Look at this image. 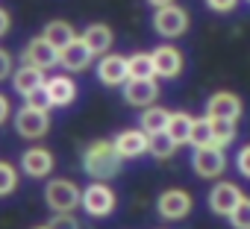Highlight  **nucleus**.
<instances>
[{"mask_svg": "<svg viewBox=\"0 0 250 229\" xmlns=\"http://www.w3.org/2000/svg\"><path fill=\"white\" fill-rule=\"evenodd\" d=\"M80 165H83V171H85L91 179H97V182H109V179H115V176L121 173V168H124V156L118 153L115 141H109V138H97V141H91V144L83 147Z\"/></svg>", "mask_w": 250, "mask_h": 229, "instance_id": "1", "label": "nucleus"}, {"mask_svg": "<svg viewBox=\"0 0 250 229\" xmlns=\"http://www.w3.org/2000/svg\"><path fill=\"white\" fill-rule=\"evenodd\" d=\"M153 30L162 36V38H180V36H186L188 33V27H191V18H188V12L183 9V6H177V3H168V6H159L156 12H153Z\"/></svg>", "mask_w": 250, "mask_h": 229, "instance_id": "2", "label": "nucleus"}, {"mask_svg": "<svg viewBox=\"0 0 250 229\" xmlns=\"http://www.w3.org/2000/svg\"><path fill=\"white\" fill-rule=\"evenodd\" d=\"M44 203L53 211H74L83 203V188L74 179H62V176L50 179L47 188H44Z\"/></svg>", "mask_w": 250, "mask_h": 229, "instance_id": "3", "label": "nucleus"}, {"mask_svg": "<svg viewBox=\"0 0 250 229\" xmlns=\"http://www.w3.org/2000/svg\"><path fill=\"white\" fill-rule=\"evenodd\" d=\"M83 209H85V214H91V217H106V214H112L115 211V206H118V197H115V191L109 188V182H91V185H85L83 188V203H80Z\"/></svg>", "mask_w": 250, "mask_h": 229, "instance_id": "4", "label": "nucleus"}, {"mask_svg": "<svg viewBox=\"0 0 250 229\" xmlns=\"http://www.w3.org/2000/svg\"><path fill=\"white\" fill-rule=\"evenodd\" d=\"M191 209H194V197L186 188H165L156 200V211L165 220H183L191 214Z\"/></svg>", "mask_w": 250, "mask_h": 229, "instance_id": "5", "label": "nucleus"}, {"mask_svg": "<svg viewBox=\"0 0 250 229\" xmlns=\"http://www.w3.org/2000/svg\"><path fill=\"white\" fill-rule=\"evenodd\" d=\"M227 168V156L221 147L209 144V147H194L191 150V171L200 179H218Z\"/></svg>", "mask_w": 250, "mask_h": 229, "instance_id": "6", "label": "nucleus"}, {"mask_svg": "<svg viewBox=\"0 0 250 229\" xmlns=\"http://www.w3.org/2000/svg\"><path fill=\"white\" fill-rule=\"evenodd\" d=\"M15 133L21 138H44L50 133V114L33 106H24L15 112Z\"/></svg>", "mask_w": 250, "mask_h": 229, "instance_id": "7", "label": "nucleus"}, {"mask_svg": "<svg viewBox=\"0 0 250 229\" xmlns=\"http://www.w3.org/2000/svg\"><path fill=\"white\" fill-rule=\"evenodd\" d=\"M94 74H97V82H100V85H106V88H121L124 82L130 79L127 56H118V53H106V56H100Z\"/></svg>", "mask_w": 250, "mask_h": 229, "instance_id": "8", "label": "nucleus"}, {"mask_svg": "<svg viewBox=\"0 0 250 229\" xmlns=\"http://www.w3.org/2000/svg\"><path fill=\"white\" fill-rule=\"evenodd\" d=\"M21 59H24V65H33V68L50 71V68H56V65H59V50H56L44 36H36V38H30V41H27V47H24Z\"/></svg>", "mask_w": 250, "mask_h": 229, "instance_id": "9", "label": "nucleus"}, {"mask_svg": "<svg viewBox=\"0 0 250 229\" xmlns=\"http://www.w3.org/2000/svg\"><path fill=\"white\" fill-rule=\"evenodd\" d=\"M241 97L232 91H215L206 100V118H218V121H238L241 118Z\"/></svg>", "mask_w": 250, "mask_h": 229, "instance_id": "10", "label": "nucleus"}, {"mask_svg": "<svg viewBox=\"0 0 250 229\" xmlns=\"http://www.w3.org/2000/svg\"><path fill=\"white\" fill-rule=\"evenodd\" d=\"M241 197H244V194H241V188H238L235 182L218 179V182L212 185V191H209V209H212L215 214H221V217H229V211L238 206Z\"/></svg>", "mask_w": 250, "mask_h": 229, "instance_id": "11", "label": "nucleus"}, {"mask_svg": "<svg viewBox=\"0 0 250 229\" xmlns=\"http://www.w3.org/2000/svg\"><path fill=\"white\" fill-rule=\"evenodd\" d=\"M124 91V103L127 106H139V109H147L159 100V85L156 79H127L121 85Z\"/></svg>", "mask_w": 250, "mask_h": 229, "instance_id": "12", "label": "nucleus"}, {"mask_svg": "<svg viewBox=\"0 0 250 229\" xmlns=\"http://www.w3.org/2000/svg\"><path fill=\"white\" fill-rule=\"evenodd\" d=\"M53 165H56V159H53V153H50L47 147H30V150L21 153V171H24L30 179H44V176H50Z\"/></svg>", "mask_w": 250, "mask_h": 229, "instance_id": "13", "label": "nucleus"}, {"mask_svg": "<svg viewBox=\"0 0 250 229\" xmlns=\"http://www.w3.org/2000/svg\"><path fill=\"white\" fill-rule=\"evenodd\" d=\"M112 141H115L118 153L124 156V162H127V159H142L147 153V147H150V135L142 127L139 130H121Z\"/></svg>", "mask_w": 250, "mask_h": 229, "instance_id": "14", "label": "nucleus"}, {"mask_svg": "<svg viewBox=\"0 0 250 229\" xmlns=\"http://www.w3.org/2000/svg\"><path fill=\"white\" fill-rule=\"evenodd\" d=\"M91 62H94V53L85 47L83 38H74L68 47L59 50V65H62L68 74H80V71H85Z\"/></svg>", "mask_w": 250, "mask_h": 229, "instance_id": "15", "label": "nucleus"}, {"mask_svg": "<svg viewBox=\"0 0 250 229\" xmlns=\"http://www.w3.org/2000/svg\"><path fill=\"white\" fill-rule=\"evenodd\" d=\"M150 53H153L156 76H162V79L180 76V71H183V53H180V47H174V44H159V47L150 50Z\"/></svg>", "mask_w": 250, "mask_h": 229, "instance_id": "16", "label": "nucleus"}, {"mask_svg": "<svg viewBox=\"0 0 250 229\" xmlns=\"http://www.w3.org/2000/svg\"><path fill=\"white\" fill-rule=\"evenodd\" d=\"M80 38L85 41V47H88L94 56H106V53L112 50V44H115L112 27H109V24H100V21H97V24H88Z\"/></svg>", "mask_w": 250, "mask_h": 229, "instance_id": "17", "label": "nucleus"}, {"mask_svg": "<svg viewBox=\"0 0 250 229\" xmlns=\"http://www.w3.org/2000/svg\"><path fill=\"white\" fill-rule=\"evenodd\" d=\"M44 91H47L50 103L59 106V109H68L77 100V82L71 76H62V74L59 76H47L44 79Z\"/></svg>", "mask_w": 250, "mask_h": 229, "instance_id": "18", "label": "nucleus"}, {"mask_svg": "<svg viewBox=\"0 0 250 229\" xmlns=\"http://www.w3.org/2000/svg\"><path fill=\"white\" fill-rule=\"evenodd\" d=\"M44 71L42 68H33V65H21L18 71H15V76H12V85H15V91L21 94V97H27V94H33V91H39V88H44Z\"/></svg>", "mask_w": 250, "mask_h": 229, "instance_id": "19", "label": "nucleus"}, {"mask_svg": "<svg viewBox=\"0 0 250 229\" xmlns=\"http://www.w3.org/2000/svg\"><path fill=\"white\" fill-rule=\"evenodd\" d=\"M42 36H44L56 50H62V47H68L74 38H80V36H77V30H74V24H71V21H62V18L47 21V24H44V30H42Z\"/></svg>", "mask_w": 250, "mask_h": 229, "instance_id": "20", "label": "nucleus"}, {"mask_svg": "<svg viewBox=\"0 0 250 229\" xmlns=\"http://www.w3.org/2000/svg\"><path fill=\"white\" fill-rule=\"evenodd\" d=\"M168 118H171V112H168L165 106L153 103V106L142 109V118H139V124H142V130H145L147 135H156V133H165V127H168Z\"/></svg>", "mask_w": 250, "mask_h": 229, "instance_id": "21", "label": "nucleus"}, {"mask_svg": "<svg viewBox=\"0 0 250 229\" xmlns=\"http://www.w3.org/2000/svg\"><path fill=\"white\" fill-rule=\"evenodd\" d=\"M191 127H194V114H188V112H171L165 133L183 147V144H188V138H191Z\"/></svg>", "mask_w": 250, "mask_h": 229, "instance_id": "22", "label": "nucleus"}, {"mask_svg": "<svg viewBox=\"0 0 250 229\" xmlns=\"http://www.w3.org/2000/svg\"><path fill=\"white\" fill-rule=\"evenodd\" d=\"M127 68H130V79H153L156 76L153 53H133V56H127Z\"/></svg>", "mask_w": 250, "mask_h": 229, "instance_id": "23", "label": "nucleus"}, {"mask_svg": "<svg viewBox=\"0 0 250 229\" xmlns=\"http://www.w3.org/2000/svg\"><path fill=\"white\" fill-rule=\"evenodd\" d=\"M180 150V144L168 135V133H156V135H150V147H147V153L156 159V162H165V159H171L174 153Z\"/></svg>", "mask_w": 250, "mask_h": 229, "instance_id": "24", "label": "nucleus"}, {"mask_svg": "<svg viewBox=\"0 0 250 229\" xmlns=\"http://www.w3.org/2000/svg\"><path fill=\"white\" fill-rule=\"evenodd\" d=\"M212 121V144L215 147H229L232 141H235V135H238V130H235V121H218V118H209Z\"/></svg>", "mask_w": 250, "mask_h": 229, "instance_id": "25", "label": "nucleus"}, {"mask_svg": "<svg viewBox=\"0 0 250 229\" xmlns=\"http://www.w3.org/2000/svg\"><path fill=\"white\" fill-rule=\"evenodd\" d=\"M191 147H209L212 144V121L206 118H194V127H191V138H188Z\"/></svg>", "mask_w": 250, "mask_h": 229, "instance_id": "26", "label": "nucleus"}, {"mask_svg": "<svg viewBox=\"0 0 250 229\" xmlns=\"http://www.w3.org/2000/svg\"><path fill=\"white\" fill-rule=\"evenodd\" d=\"M18 188V171L9 162H0V197H9Z\"/></svg>", "mask_w": 250, "mask_h": 229, "instance_id": "27", "label": "nucleus"}, {"mask_svg": "<svg viewBox=\"0 0 250 229\" xmlns=\"http://www.w3.org/2000/svg\"><path fill=\"white\" fill-rule=\"evenodd\" d=\"M229 223L232 229H250V197L238 200V206L229 211Z\"/></svg>", "mask_w": 250, "mask_h": 229, "instance_id": "28", "label": "nucleus"}, {"mask_svg": "<svg viewBox=\"0 0 250 229\" xmlns=\"http://www.w3.org/2000/svg\"><path fill=\"white\" fill-rule=\"evenodd\" d=\"M47 229H80V220L74 217V211H56L47 220Z\"/></svg>", "mask_w": 250, "mask_h": 229, "instance_id": "29", "label": "nucleus"}, {"mask_svg": "<svg viewBox=\"0 0 250 229\" xmlns=\"http://www.w3.org/2000/svg\"><path fill=\"white\" fill-rule=\"evenodd\" d=\"M24 100H27V106H33V109H42V112H50V106H53L44 88H39V91H33V94H27Z\"/></svg>", "mask_w": 250, "mask_h": 229, "instance_id": "30", "label": "nucleus"}, {"mask_svg": "<svg viewBox=\"0 0 250 229\" xmlns=\"http://www.w3.org/2000/svg\"><path fill=\"white\" fill-rule=\"evenodd\" d=\"M235 168H238V173H241L244 179H250V144H244V147L238 150V156H235Z\"/></svg>", "mask_w": 250, "mask_h": 229, "instance_id": "31", "label": "nucleus"}, {"mask_svg": "<svg viewBox=\"0 0 250 229\" xmlns=\"http://www.w3.org/2000/svg\"><path fill=\"white\" fill-rule=\"evenodd\" d=\"M206 6H209L215 15H229V12H235L238 0H206Z\"/></svg>", "mask_w": 250, "mask_h": 229, "instance_id": "32", "label": "nucleus"}, {"mask_svg": "<svg viewBox=\"0 0 250 229\" xmlns=\"http://www.w3.org/2000/svg\"><path fill=\"white\" fill-rule=\"evenodd\" d=\"M6 76H12V56L9 50L0 47V79H6Z\"/></svg>", "mask_w": 250, "mask_h": 229, "instance_id": "33", "label": "nucleus"}, {"mask_svg": "<svg viewBox=\"0 0 250 229\" xmlns=\"http://www.w3.org/2000/svg\"><path fill=\"white\" fill-rule=\"evenodd\" d=\"M9 112H12V106H9L6 94H0V124H6V121H9Z\"/></svg>", "mask_w": 250, "mask_h": 229, "instance_id": "34", "label": "nucleus"}, {"mask_svg": "<svg viewBox=\"0 0 250 229\" xmlns=\"http://www.w3.org/2000/svg\"><path fill=\"white\" fill-rule=\"evenodd\" d=\"M9 27H12V18H9V12H6V9H0V38H3V36L9 33Z\"/></svg>", "mask_w": 250, "mask_h": 229, "instance_id": "35", "label": "nucleus"}, {"mask_svg": "<svg viewBox=\"0 0 250 229\" xmlns=\"http://www.w3.org/2000/svg\"><path fill=\"white\" fill-rule=\"evenodd\" d=\"M168 3H174V0H147V6H153V9H159V6H168Z\"/></svg>", "mask_w": 250, "mask_h": 229, "instance_id": "36", "label": "nucleus"}, {"mask_svg": "<svg viewBox=\"0 0 250 229\" xmlns=\"http://www.w3.org/2000/svg\"><path fill=\"white\" fill-rule=\"evenodd\" d=\"M33 229H47V226H33Z\"/></svg>", "mask_w": 250, "mask_h": 229, "instance_id": "37", "label": "nucleus"}, {"mask_svg": "<svg viewBox=\"0 0 250 229\" xmlns=\"http://www.w3.org/2000/svg\"><path fill=\"white\" fill-rule=\"evenodd\" d=\"M247 3H250V0H247Z\"/></svg>", "mask_w": 250, "mask_h": 229, "instance_id": "38", "label": "nucleus"}]
</instances>
